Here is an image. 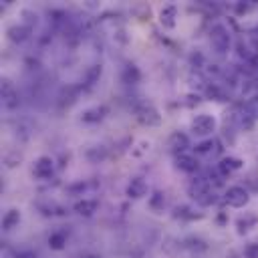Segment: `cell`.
<instances>
[{
	"instance_id": "4",
	"label": "cell",
	"mask_w": 258,
	"mask_h": 258,
	"mask_svg": "<svg viewBox=\"0 0 258 258\" xmlns=\"http://www.w3.org/2000/svg\"><path fill=\"white\" fill-rule=\"evenodd\" d=\"M216 127H218V121H216V117L210 115V113H200V115H196V117L191 119V125H189V129H191L194 135L206 137V139H208V135H212V133L216 131Z\"/></svg>"
},
{
	"instance_id": "1",
	"label": "cell",
	"mask_w": 258,
	"mask_h": 258,
	"mask_svg": "<svg viewBox=\"0 0 258 258\" xmlns=\"http://www.w3.org/2000/svg\"><path fill=\"white\" fill-rule=\"evenodd\" d=\"M210 42L214 46V50L218 54H224L230 50V44H232V34H230V28L222 22H216L212 28H210Z\"/></svg>"
},
{
	"instance_id": "25",
	"label": "cell",
	"mask_w": 258,
	"mask_h": 258,
	"mask_svg": "<svg viewBox=\"0 0 258 258\" xmlns=\"http://www.w3.org/2000/svg\"><path fill=\"white\" fill-rule=\"evenodd\" d=\"M85 157H87L89 161H93V163H97V161H103V159L107 157V147H103V145H95V147H89V149L85 151Z\"/></svg>"
},
{
	"instance_id": "16",
	"label": "cell",
	"mask_w": 258,
	"mask_h": 258,
	"mask_svg": "<svg viewBox=\"0 0 258 258\" xmlns=\"http://www.w3.org/2000/svg\"><path fill=\"white\" fill-rule=\"evenodd\" d=\"M101 75H103V67H101V64H91V67L85 71V75H83L81 89H83V91H91V89L99 83Z\"/></svg>"
},
{
	"instance_id": "31",
	"label": "cell",
	"mask_w": 258,
	"mask_h": 258,
	"mask_svg": "<svg viewBox=\"0 0 258 258\" xmlns=\"http://www.w3.org/2000/svg\"><path fill=\"white\" fill-rule=\"evenodd\" d=\"M81 258H101V256L99 254H83Z\"/></svg>"
},
{
	"instance_id": "2",
	"label": "cell",
	"mask_w": 258,
	"mask_h": 258,
	"mask_svg": "<svg viewBox=\"0 0 258 258\" xmlns=\"http://www.w3.org/2000/svg\"><path fill=\"white\" fill-rule=\"evenodd\" d=\"M256 123H258V93L250 95L244 101V105L240 109V117H238V125L242 129H250Z\"/></svg>"
},
{
	"instance_id": "10",
	"label": "cell",
	"mask_w": 258,
	"mask_h": 258,
	"mask_svg": "<svg viewBox=\"0 0 258 258\" xmlns=\"http://www.w3.org/2000/svg\"><path fill=\"white\" fill-rule=\"evenodd\" d=\"M175 167L183 173H196L200 169V161L196 157V153H179L175 155Z\"/></svg>"
},
{
	"instance_id": "33",
	"label": "cell",
	"mask_w": 258,
	"mask_h": 258,
	"mask_svg": "<svg viewBox=\"0 0 258 258\" xmlns=\"http://www.w3.org/2000/svg\"><path fill=\"white\" fill-rule=\"evenodd\" d=\"M256 32H258V22H256Z\"/></svg>"
},
{
	"instance_id": "23",
	"label": "cell",
	"mask_w": 258,
	"mask_h": 258,
	"mask_svg": "<svg viewBox=\"0 0 258 258\" xmlns=\"http://www.w3.org/2000/svg\"><path fill=\"white\" fill-rule=\"evenodd\" d=\"M204 91H206V97L212 99V101H218V103H226V101H230V95H228L226 89L220 87L218 83H208Z\"/></svg>"
},
{
	"instance_id": "9",
	"label": "cell",
	"mask_w": 258,
	"mask_h": 258,
	"mask_svg": "<svg viewBox=\"0 0 258 258\" xmlns=\"http://www.w3.org/2000/svg\"><path fill=\"white\" fill-rule=\"evenodd\" d=\"M147 194H149V185H147V181L143 177H131L127 181V185H125V196L129 200H141Z\"/></svg>"
},
{
	"instance_id": "19",
	"label": "cell",
	"mask_w": 258,
	"mask_h": 258,
	"mask_svg": "<svg viewBox=\"0 0 258 258\" xmlns=\"http://www.w3.org/2000/svg\"><path fill=\"white\" fill-rule=\"evenodd\" d=\"M97 208H99V202H97L95 198H83V200L75 202V206H73V210H75L79 216H85V218L93 216V214L97 212Z\"/></svg>"
},
{
	"instance_id": "28",
	"label": "cell",
	"mask_w": 258,
	"mask_h": 258,
	"mask_svg": "<svg viewBox=\"0 0 258 258\" xmlns=\"http://www.w3.org/2000/svg\"><path fill=\"white\" fill-rule=\"evenodd\" d=\"M20 14H22V18H24V20H22V24H24V26H28L30 30L38 24V16H36V12H32V10H22Z\"/></svg>"
},
{
	"instance_id": "32",
	"label": "cell",
	"mask_w": 258,
	"mask_h": 258,
	"mask_svg": "<svg viewBox=\"0 0 258 258\" xmlns=\"http://www.w3.org/2000/svg\"><path fill=\"white\" fill-rule=\"evenodd\" d=\"M256 79H258V67H256Z\"/></svg>"
},
{
	"instance_id": "12",
	"label": "cell",
	"mask_w": 258,
	"mask_h": 258,
	"mask_svg": "<svg viewBox=\"0 0 258 258\" xmlns=\"http://www.w3.org/2000/svg\"><path fill=\"white\" fill-rule=\"evenodd\" d=\"M30 28L28 26H24L22 22H18V24H10L8 28H6V36H8V40L10 42H14V44H22V42H26L28 40V36H30Z\"/></svg>"
},
{
	"instance_id": "24",
	"label": "cell",
	"mask_w": 258,
	"mask_h": 258,
	"mask_svg": "<svg viewBox=\"0 0 258 258\" xmlns=\"http://www.w3.org/2000/svg\"><path fill=\"white\" fill-rule=\"evenodd\" d=\"M149 208L153 210V212H163V208H165V194L161 191V189H155L151 196H149Z\"/></svg>"
},
{
	"instance_id": "21",
	"label": "cell",
	"mask_w": 258,
	"mask_h": 258,
	"mask_svg": "<svg viewBox=\"0 0 258 258\" xmlns=\"http://www.w3.org/2000/svg\"><path fill=\"white\" fill-rule=\"evenodd\" d=\"M20 220H22V214H20L18 208H10V210H6L4 216H2V230H4V232L14 230V228L20 224Z\"/></svg>"
},
{
	"instance_id": "6",
	"label": "cell",
	"mask_w": 258,
	"mask_h": 258,
	"mask_svg": "<svg viewBox=\"0 0 258 258\" xmlns=\"http://www.w3.org/2000/svg\"><path fill=\"white\" fill-rule=\"evenodd\" d=\"M0 99H2L4 109H16L18 107V93H16L14 83L8 77H2V81H0Z\"/></svg>"
},
{
	"instance_id": "3",
	"label": "cell",
	"mask_w": 258,
	"mask_h": 258,
	"mask_svg": "<svg viewBox=\"0 0 258 258\" xmlns=\"http://www.w3.org/2000/svg\"><path fill=\"white\" fill-rule=\"evenodd\" d=\"M133 113H135V119L141 125H145V127H157L161 123V113L151 103H139V105H135Z\"/></svg>"
},
{
	"instance_id": "5",
	"label": "cell",
	"mask_w": 258,
	"mask_h": 258,
	"mask_svg": "<svg viewBox=\"0 0 258 258\" xmlns=\"http://www.w3.org/2000/svg\"><path fill=\"white\" fill-rule=\"evenodd\" d=\"M250 202V191L242 185H230L224 191V204L230 208H244Z\"/></svg>"
},
{
	"instance_id": "29",
	"label": "cell",
	"mask_w": 258,
	"mask_h": 258,
	"mask_svg": "<svg viewBox=\"0 0 258 258\" xmlns=\"http://www.w3.org/2000/svg\"><path fill=\"white\" fill-rule=\"evenodd\" d=\"M244 258H258V242H248L242 250Z\"/></svg>"
},
{
	"instance_id": "13",
	"label": "cell",
	"mask_w": 258,
	"mask_h": 258,
	"mask_svg": "<svg viewBox=\"0 0 258 258\" xmlns=\"http://www.w3.org/2000/svg\"><path fill=\"white\" fill-rule=\"evenodd\" d=\"M109 113V107L107 105H93V107H87L83 113H81V121L83 123H99L105 119V115Z\"/></svg>"
},
{
	"instance_id": "7",
	"label": "cell",
	"mask_w": 258,
	"mask_h": 258,
	"mask_svg": "<svg viewBox=\"0 0 258 258\" xmlns=\"http://www.w3.org/2000/svg\"><path fill=\"white\" fill-rule=\"evenodd\" d=\"M54 173V159L50 155H38L32 163V175L36 179H48Z\"/></svg>"
},
{
	"instance_id": "20",
	"label": "cell",
	"mask_w": 258,
	"mask_h": 258,
	"mask_svg": "<svg viewBox=\"0 0 258 258\" xmlns=\"http://www.w3.org/2000/svg\"><path fill=\"white\" fill-rule=\"evenodd\" d=\"M121 81L127 83V85H137V83L141 81V71H139V67H137L135 62L123 64V69H121Z\"/></svg>"
},
{
	"instance_id": "27",
	"label": "cell",
	"mask_w": 258,
	"mask_h": 258,
	"mask_svg": "<svg viewBox=\"0 0 258 258\" xmlns=\"http://www.w3.org/2000/svg\"><path fill=\"white\" fill-rule=\"evenodd\" d=\"M220 202V196L216 194V189H210L208 194H204L200 200H196V204L198 206H202V208H208V206H214V204H218Z\"/></svg>"
},
{
	"instance_id": "17",
	"label": "cell",
	"mask_w": 258,
	"mask_h": 258,
	"mask_svg": "<svg viewBox=\"0 0 258 258\" xmlns=\"http://www.w3.org/2000/svg\"><path fill=\"white\" fill-rule=\"evenodd\" d=\"M256 224H258V214L256 212H244L242 216L236 218V232L242 236V234L250 232Z\"/></svg>"
},
{
	"instance_id": "22",
	"label": "cell",
	"mask_w": 258,
	"mask_h": 258,
	"mask_svg": "<svg viewBox=\"0 0 258 258\" xmlns=\"http://www.w3.org/2000/svg\"><path fill=\"white\" fill-rule=\"evenodd\" d=\"M48 248L50 250H54V252H60V250H64L67 248V242H69V234L64 232V230H54V232H50V236H48Z\"/></svg>"
},
{
	"instance_id": "8",
	"label": "cell",
	"mask_w": 258,
	"mask_h": 258,
	"mask_svg": "<svg viewBox=\"0 0 258 258\" xmlns=\"http://www.w3.org/2000/svg\"><path fill=\"white\" fill-rule=\"evenodd\" d=\"M242 167H244V161H242L240 157H236V155H224V157L216 163V171H218L222 177H228V175L240 171Z\"/></svg>"
},
{
	"instance_id": "14",
	"label": "cell",
	"mask_w": 258,
	"mask_h": 258,
	"mask_svg": "<svg viewBox=\"0 0 258 258\" xmlns=\"http://www.w3.org/2000/svg\"><path fill=\"white\" fill-rule=\"evenodd\" d=\"M167 147H169V151H171V153H175V155L185 153V151H187V147H189V137H187L185 133H181V131H173V133L169 135Z\"/></svg>"
},
{
	"instance_id": "18",
	"label": "cell",
	"mask_w": 258,
	"mask_h": 258,
	"mask_svg": "<svg viewBox=\"0 0 258 258\" xmlns=\"http://www.w3.org/2000/svg\"><path fill=\"white\" fill-rule=\"evenodd\" d=\"M177 22V6L175 4H165L159 10V24L163 28H173Z\"/></svg>"
},
{
	"instance_id": "30",
	"label": "cell",
	"mask_w": 258,
	"mask_h": 258,
	"mask_svg": "<svg viewBox=\"0 0 258 258\" xmlns=\"http://www.w3.org/2000/svg\"><path fill=\"white\" fill-rule=\"evenodd\" d=\"M16 258H36V254L28 252V250H20V252H16Z\"/></svg>"
},
{
	"instance_id": "15",
	"label": "cell",
	"mask_w": 258,
	"mask_h": 258,
	"mask_svg": "<svg viewBox=\"0 0 258 258\" xmlns=\"http://www.w3.org/2000/svg\"><path fill=\"white\" fill-rule=\"evenodd\" d=\"M99 185H101L99 179H79V181L67 185V194H71V196H83L87 191H95Z\"/></svg>"
},
{
	"instance_id": "26",
	"label": "cell",
	"mask_w": 258,
	"mask_h": 258,
	"mask_svg": "<svg viewBox=\"0 0 258 258\" xmlns=\"http://www.w3.org/2000/svg\"><path fill=\"white\" fill-rule=\"evenodd\" d=\"M216 145H218V143H216L212 137H208V139H204V141L196 143L194 153H196V155H206V153H212L214 149H220V147H216Z\"/></svg>"
},
{
	"instance_id": "11",
	"label": "cell",
	"mask_w": 258,
	"mask_h": 258,
	"mask_svg": "<svg viewBox=\"0 0 258 258\" xmlns=\"http://www.w3.org/2000/svg\"><path fill=\"white\" fill-rule=\"evenodd\" d=\"M210 189H214L212 187V183H210V179L206 177V175H200V177H194L191 181H189V185H187V194L194 198V200H200L204 194H208Z\"/></svg>"
}]
</instances>
